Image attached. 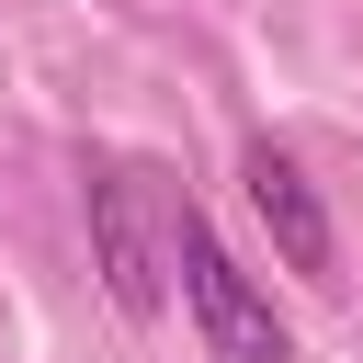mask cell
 Here are the masks:
<instances>
[{"mask_svg": "<svg viewBox=\"0 0 363 363\" xmlns=\"http://www.w3.org/2000/svg\"><path fill=\"white\" fill-rule=\"evenodd\" d=\"M147 204H159V170L147 159H102L91 170V238H102V284H113V306L125 318H147L159 306V272H170V216L147 227Z\"/></svg>", "mask_w": 363, "mask_h": 363, "instance_id": "cell-2", "label": "cell"}, {"mask_svg": "<svg viewBox=\"0 0 363 363\" xmlns=\"http://www.w3.org/2000/svg\"><path fill=\"white\" fill-rule=\"evenodd\" d=\"M238 182H250V216L272 227V250H284V272H318L329 284V261H340V238H329V204H318V182L295 170V147H250L238 159Z\"/></svg>", "mask_w": 363, "mask_h": 363, "instance_id": "cell-3", "label": "cell"}, {"mask_svg": "<svg viewBox=\"0 0 363 363\" xmlns=\"http://www.w3.org/2000/svg\"><path fill=\"white\" fill-rule=\"evenodd\" d=\"M170 272H182V318H193V340L216 352V363H284L295 340H284V318H272V295L227 261V238L182 204L170 216Z\"/></svg>", "mask_w": 363, "mask_h": 363, "instance_id": "cell-1", "label": "cell"}]
</instances>
